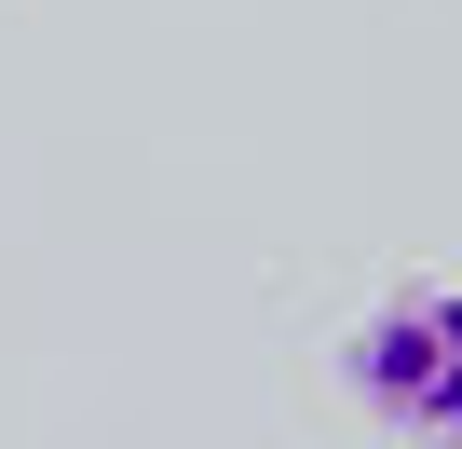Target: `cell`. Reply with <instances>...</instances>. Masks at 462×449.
<instances>
[{"label":"cell","instance_id":"cell-1","mask_svg":"<svg viewBox=\"0 0 462 449\" xmlns=\"http://www.w3.org/2000/svg\"><path fill=\"white\" fill-rule=\"evenodd\" d=\"M340 381L367 422L421 435V449H462V286H408L381 300L354 341H340Z\"/></svg>","mask_w":462,"mask_h":449}]
</instances>
